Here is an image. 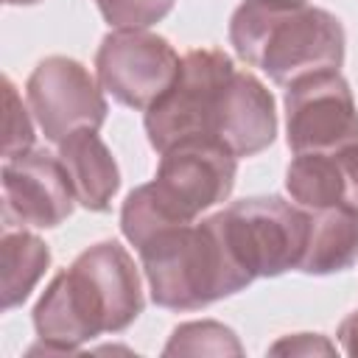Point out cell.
Here are the masks:
<instances>
[{
  "label": "cell",
  "instance_id": "2e32d148",
  "mask_svg": "<svg viewBox=\"0 0 358 358\" xmlns=\"http://www.w3.org/2000/svg\"><path fill=\"white\" fill-rule=\"evenodd\" d=\"M204 355V352H241V344L235 341V333L218 322H190L173 330L165 355Z\"/></svg>",
  "mask_w": 358,
  "mask_h": 358
},
{
  "label": "cell",
  "instance_id": "e0dca14e",
  "mask_svg": "<svg viewBox=\"0 0 358 358\" xmlns=\"http://www.w3.org/2000/svg\"><path fill=\"white\" fill-rule=\"evenodd\" d=\"M3 157L11 159L17 154L31 151L34 145V126L22 106V98L17 95L14 84L3 78Z\"/></svg>",
  "mask_w": 358,
  "mask_h": 358
},
{
  "label": "cell",
  "instance_id": "7c38bea8",
  "mask_svg": "<svg viewBox=\"0 0 358 358\" xmlns=\"http://www.w3.org/2000/svg\"><path fill=\"white\" fill-rule=\"evenodd\" d=\"M95 131L98 129H78L67 134L59 143V159L70 176L76 201L87 210L101 213L109 207L120 185V176L109 148Z\"/></svg>",
  "mask_w": 358,
  "mask_h": 358
},
{
  "label": "cell",
  "instance_id": "7a4b0ae2",
  "mask_svg": "<svg viewBox=\"0 0 358 358\" xmlns=\"http://www.w3.org/2000/svg\"><path fill=\"white\" fill-rule=\"evenodd\" d=\"M229 39L243 62L285 87L344 62L341 22L305 0H243L232 14Z\"/></svg>",
  "mask_w": 358,
  "mask_h": 358
},
{
  "label": "cell",
  "instance_id": "ba28073f",
  "mask_svg": "<svg viewBox=\"0 0 358 358\" xmlns=\"http://www.w3.org/2000/svg\"><path fill=\"white\" fill-rule=\"evenodd\" d=\"M288 145L294 154H341L358 145V109L336 70L305 76L288 87Z\"/></svg>",
  "mask_w": 358,
  "mask_h": 358
},
{
  "label": "cell",
  "instance_id": "8fae6325",
  "mask_svg": "<svg viewBox=\"0 0 358 358\" xmlns=\"http://www.w3.org/2000/svg\"><path fill=\"white\" fill-rule=\"evenodd\" d=\"M277 134V115L268 90L252 73H232L215 120V140L235 157H252L271 145Z\"/></svg>",
  "mask_w": 358,
  "mask_h": 358
},
{
  "label": "cell",
  "instance_id": "8992f818",
  "mask_svg": "<svg viewBox=\"0 0 358 358\" xmlns=\"http://www.w3.org/2000/svg\"><path fill=\"white\" fill-rule=\"evenodd\" d=\"M232 73V59L224 50L185 53L176 81L145 109L148 143L162 154L182 140L215 137L218 109Z\"/></svg>",
  "mask_w": 358,
  "mask_h": 358
},
{
  "label": "cell",
  "instance_id": "d6986e66",
  "mask_svg": "<svg viewBox=\"0 0 358 358\" xmlns=\"http://www.w3.org/2000/svg\"><path fill=\"white\" fill-rule=\"evenodd\" d=\"M271 352L274 355H280V352H333V347L322 338V336H308V333H299V336H294V338H282V341H277L274 347H271Z\"/></svg>",
  "mask_w": 358,
  "mask_h": 358
},
{
  "label": "cell",
  "instance_id": "5b68a950",
  "mask_svg": "<svg viewBox=\"0 0 358 358\" xmlns=\"http://www.w3.org/2000/svg\"><path fill=\"white\" fill-rule=\"evenodd\" d=\"M229 257L249 277H277L288 268H299L310 213L296 210L280 196H255L229 204L210 215Z\"/></svg>",
  "mask_w": 358,
  "mask_h": 358
},
{
  "label": "cell",
  "instance_id": "6da1fadb",
  "mask_svg": "<svg viewBox=\"0 0 358 358\" xmlns=\"http://www.w3.org/2000/svg\"><path fill=\"white\" fill-rule=\"evenodd\" d=\"M143 313L140 274L129 252L103 241L76 257L53 277L34 308V327L42 338L36 352H76L98 333H117Z\"/></svg>",
  "mask_w": 358,
  "mask_h": 358
},
{
  "label": "cell",
  "instance_id": "3957f363",
  "mask_svg": "<svg viewBox=\"0 0 358 358\" xmlns=\"http://www.w3.org/2000/svg\"><path fill=\"white\" fill-rule=\"evenodd\" d=\"M235 185V154L215 137L182 140L162 151L157 179L129 193L120 213L123 235L140 249L165 227L193 218L224 201Z\"/></svg>",
  "mask_w": 358,
  "mask_h": 358
},
{
  "label": "cell",
  "instance_id": "7402d4cb",
  "mask_svg": "<svg viewBox=\"0 0 358 358\" xmlns=\"http://www.w3.org/2000/svg\"><path fill=\"white\" fill-rule=\"evenodd\" d=\"M6 3H11V6H28V3H36V0H6Z\"/></svg>",
  "mask_w": 358,
  "mask_h": 358
},
{
  "label": "cell",
  "instance_id": "9a60e30c",
  "mask_svg": "<svg viewBox=\"0 0 358 358\" xmlns=\"http://www.w3.org/2000/svg\"><path fill=\"white\" fill-rule=\"evenodd\" d=\"M48 263H50V252L36 235L25 229H11V227L3 229L0 268H3V308L6 310L20 305L31 294V288L36 285Z\"/></svg>",
  "mask_w": 358,
  "mask_h": 358
},
{
  "label": "cell",
  "instance_id": "52a82bcc",
  "mask_svg": "<svg viewBox=\"0 0 358 358\" xmlns=\"http://www.w3.org/2000/svg\"><path fill=\"white\" fill-rule=\"evenodd\" d=\"M182 59L157 34L143 28H117L103 36L95 70L101 87L131 109H148L179 76Z\"/></svg>",
  "mask_w": 358,
  "mask_h": 358
},
{
  "label": "cell",
  "instance_id": "277c9868",
  "mask_svg": "<svg viewBox=\"0 0 358 358\" xmlns=\"http://www.w3.org/2000/svg\"><path fill=\"white\" fill-rule=\"evenodd\" d=\"M151 299L171 310H196L246 288L252 280L229 257L210 218L176 224L151 235L140 249Z\"/></svg>",
  "mask_w": 358,
  "mask_h": 358
},
{
  "label": "cell",
  "instance_id": "ffe728a7",
  "mask_svg": "<svg viewBox=\"0 0 358 358\" xmlns=\"http://www.w3.org/2000/svg\"><path fill=\"white\" fill-rule=\"evenodd\" d=\"M344 171V201L358 210V145L338 154Z\"/></svg>",
  "mask_w": 358,
  "mask_h": 358
},
{
  "label": "cell",
  "instance_id": "ac0fdd59",
  "mask_svg": "<svg viewBox=\"0 0 358 358\" xmlns=\"http://www.w3.org/2000/svg\"><path fill=\"white\" fill-rule=\"evenodd\" d=\"M95 3L103 20L115 28H148L173 8V0H95Z\"/></svg>",
  "mask_w": 358,
  "mask_h": 358
},
{
  "label": "cell",
  "instance_id": "4fadbf2b",
  "mask_svg": "<svg viewBox=\"0 0 358 358\" xmlns=\"http://www.w3.org/2000/svg\"><path fill=\"white\" fill-rule=\"evenodd\" d=\"M355 260H358V210L352 204L313 210L299 271L333 274L350 268Z\"/></svg>",
  "mask_w": 358,
  "mask_h": 358
},
{
  "label": "cell",
  "instance_id": "5bb4252c",
  "mask_svg": "<svg viewBox=\"0 0 358 358\" xmlns=\"http://www.w3.org/2000/svg\"><path fill=\"white\" fill-rule=\"evenodd\" d=\"M285 187L291 199L308 210H324L344 201V171L338 154L305 151L296 154L285 171Z\"/></svg>",
  "mask_w": 358,
  "mask_h": 358
},
{
  "label": "cell",
  "instance_id": "30bf717a",
  "mask_svg": "<svg viewBox=\"0 0 358 358\" xmlns=\"http://www.w3.org/2000/svg\"><path fill=\"white\" fill-rule=\"evenodd\" d=\"M73 185L59 157L25 151L3 162V213L22 227H59L73 213Z\"/></svg>",
  "mask_w": 358,
  "mask_h": 358
},
{
  "label": "cell",
  "instance_id": "44dd1931",
  "mask_svg": "<svg viewBox=\"0 0 358 358\" xmlns=\"http://www.w3.org/2000/svg\"><path fill=\"white\" fill-rule=\"evenodd\" d=\"M338 338H341V347L347 355H358V310L350 313L341 327H338Z\"/></svg>",
  "mask_w": 358,
  "mask_h": 358
},
{
  "label": "cell",
  "instance_id": "9c48e42d",
  "mask_svg": "<svg viewBox=\"0 0 358 358\" xmlns=\"http://www.w3.org/2000/svg\"><path fill=\"white\" fill-rule=\"evenodd\" d=\"M28 106L48 140L62 143L78 129H98L106 117V101L90 70L67 56H50L36 64L25 87Z\"/></svg>",
  "mask_w": 358,
  "mask_h": 358
}]
</instances>
